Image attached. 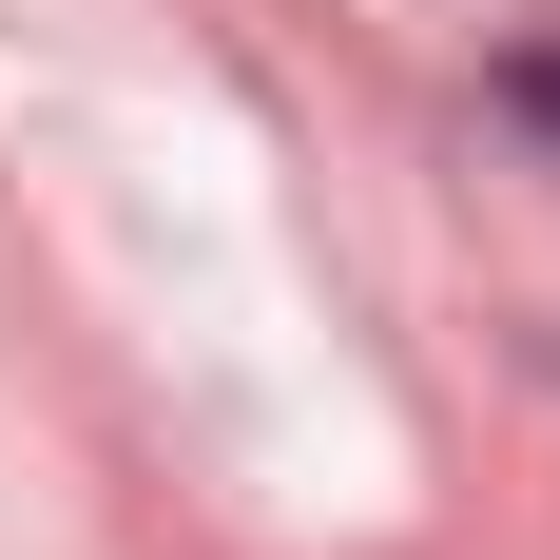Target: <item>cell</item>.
Instances as JSON below:
<instances>
[{
  "mask_svg": "<svg viewBox=\"0 0 560 560\" xmlns=\"http://www.w3.org/2000/svg\"><path fill=\"white\" fill-rule=\"evenodd\" d=\"M503 116H522V136L560 155V39H541V58H503Z\"/></svg>",
  "mask_w": 560,
  "mask_h": 560,
  "instance_id": "obj_1",
  "label": "cell"
}]
</instances>
